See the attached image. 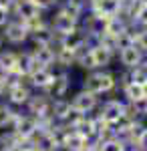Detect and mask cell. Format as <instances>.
I'll use <instances>...</instances> for the list:
<instances>
[{"label": "cell", "mask_w": 147, "mask_h": 151, "mask_svg": "<svg viewBox=\"0 0 147 151\" xmlns=\"http://www.w3.org/2000/svg\"><path fill=\"white\" fill-rule=\"evenodd\" d=\"M81 87L99 97H109L117 93V73L113 69H95L83 75Z\"/></svg>", "instance_id": "1"}, {"label": "cell", "mask_w": 147, "mask_h": 151, "mask_svg": "<svg viewBox=\"0 0 147 151\" xmlns=\"http://www.w3.org/2000/svg\"><path fill=\"white\" fill-rule=\"evenodd\" d=\"M6 81H8V89H6V95H4V101L10 103L12 107H16V109H24L26 103L30 101V97L34 95L32 87L28 85L26 79L18 77V75L6 77Z\"/></svg>", "instance_id": "2"}, {"label": "cell", "mask_w": 147, "mask_h": 151, "mask_svg": "<svg viewBox=\"0 0 147 151\" xmlns=\"http://www.w3.org/2000/svg\"><path fill=\"white\" fill-rule=\"evenodd\" d=\"M97 117L113 127L127 117V103L121 97H103L101 105L97 109Z\"/></svg>", "instance_id": "3"}, {"label": "cell", "mask_w": 147, "mask_h": 151, "mask_svg": "<svg viewBox=\"0 0 147 151\" xmlns=\"http://www.w3.org/2000/svg\"><path fill=\"white\" fill-rule=\"evenodd\" d=\"M48 20H50V28H53V32L57 36H65L68 32H73V30H77L81 26V20L79 16H75L73 12H68L67 8H63L61 4H58L55 10L48 14Z\"/></svg>", "instance_id": "4"}, {"label": "cell", "mask_w": 147, "mask_h": 151, "mask_svg": "<svg viewBox=\"0 0 147 151\" xmlns=\"http://www.w3.org/2000/svg\"><path fill=\"white\" fill-rule=\"evenodd\" d=\"M2 35H4L6 47H10V48H24V47H28V40H30V30H28L26 22L14 18V16L2 28Z\"/></svg>", "instance_id": "5"}, {"label": "cell", "mask_w": 147, "mask_h": 151, "mask_svg": "<svg viewBox=\"0 0 147 151\" xmlns=\"http://www.w3.org/2000/svg\"><path fill=\"white\" fill-rule=\"evenodd\" d=\"M50 105H53V99L46 93H38L34 91V95L30 97V101L26 103L24 111L30 113L32 117H36L40 121V127H50L55 121L50 119Z\"/></svg>", "instance_id": "6"}, {"label": "cell", "mask_w": 147, "mask_h": 151, "mask_svg": "<svg viewBox=\"0 0 147 151\" xmlns=\"http://www.w3.org/2000/svg\"><path fill=\"white\" fill-rule=\"evenodd\" d=\"M71 105H73L75 111H79L83 115H93V113H97V109L101 105V97L79 87L75 93L71 95Z\"/></svg>", "instance_id": "7"}, {"label": "cell", "mask_w": 147, "mask_h": 151, "mask_svg": "<svg viewBox=\"0 0 147 151\" xmlns=\"http://www.w3.org/2000/svg\"><path fill=\"white\" fill-rule=\"evenodd\" d=\"M10 129H12V131H14V133H16V135H18L22 141H30L34 135H36V131L40 129V121H38L36 117H32L30 113H26L24 109H20Z\"/></svg>", "instance_id": "8"}, {"label": "cell", "mask_w": 147, "mask_h": 151, "mask_svg": "<svg viewBox=\"0 0 147 151\" xmlns=\"http://www.w3.org/2000/svg\"><path fill=\"white\" fill-rule=\"evenodd\" d=\"M71 89H73V77H71V70L57 69V67H55V79H53V83H50V87L46 89V95H48L50 99L71 97Z\"/></svg>", "instance_id": "9"}, {"label": "cell", "mask_w": 147, "mask_h": 151, "mask_svg": "<svg viewBox=\"0 0 147 151\" xmlns=\"http://www.w3.org/2000/svg\"><path fill=\"white\" fill-rule=\"evenodd\" d=\"M91 45V36L87 35V30L79 26L77 30H73V32H68L65 36H58L57 40V47H63V48H68V50H73L77 57H79V52H83L85 48Z\"/></svg>", "instance_id": "10"}, {"label": "cell", "mask_w": 147, "mask_h": 151, "mask_svg": "<svg viewBox=\"0 0 147 151\" xmlns=\"http://www.w3.org/2000/svg\"><path fill=\"white\" fill-rule=\"evenodd\" d=\"M143 58H145V52L137 47V45H131V47L121 48V50L117 52L115 60L119 63V67H121V69L133 70V69H137V67H141V65H143Z\"/></svg>", "instance_id": "11"}, {"label": "cell", "mask_w": 147, "mask_h": 151, "mask_svg": "<svg viewBox=\"0 0 147 151\" xmlns=\"http://www.w3.org/2000/svg\"><path fill=\"white\" fill-rule=\"evenodd\" d=\"M123 4L125 0H91L89 12L105 16V18H113V16H119L123 12Z\"/></svg>", "instance_id": "12"}, {"label": "cell", "mask_w": 147, "mask_h": 151, "mask_svg": "<svg viewBox=\"0 0 147 151\" xmlns=\"http://www.w3.org/2000/svg\"><path fill=\"white\" fill-rule=\"evenodd\" d=\"M10 12H12L14 18H18V20H22V22H26V24L45 14L43 10H38V6L34 4L32 0H14Z\"/></svg>", "instance_id": "13"}, {"label": "cell", "mask_w": 147, "mask_h": 151, "mask_svg": "<svg viewBox=\"0 0 147 151\" xmlns=\"http://www.w3.org/2000/svg\"><path fill=\"white\" fill-rule=\"evenodd\" d=\"M50 127H40L36 131V135L28 141L32 147H36V151H61L58 141H57V137H55V133H53Z\"/></svg>", "instance_id": "14"}, {"label": "cell", "mask_w": 147, "mask_h": 151, "mask_svg": "<svg viewBox=\"0 0 147 151\" xmlns=\"http://www.w3.org/2000/svg\"><path fill=\"white\" fill-rule=\"evenodd\" d=\"M53 79H55V69H50V67H38L32 75L26 77V81L32 87V91H38V93H46V89L50 87Z\"/></svg>", "instance_id": "15"}, {"label": "cell", "mask_w": 147, "mask_h": 151, "mask_svg": "<svg viewBox=\"0 0 147 151\" xmlns=\"http://www.w3.org/2000/svg\"><path fill=\"white\" fill-rule=\"evenodd\" d=\"M38 67H40V65L36 63V58H34L30 47L18 48V63H16V75H18V77L26 79V77L32 75Z\"/></svg>", "instance_id": "16"}, {"label": "cell", "mask_w": 147, "mask_h": 151, "mask_svg": "<svg viewBox=\"0 0 147 151\" xmlns=\"http://www.w3.org/2000/svg\"><path fill=\"white\" fill-rule=\"evenodd\" d=\"M73 111H75V109H73V105H71V97L53 99V105H50V119H53L55 123L65 125Z\"/></svg>", "instance_id": "17"}, {"label": "cell", "mask_w": 147, "mask_h": 151, "mask_svg": "<svg viewBox=\"0 0 147 151\" xmlns=\"http://www.w3.org/2000/svg\"><path fill=\"white\" fill-rule=\"evenodd\" d=\"M16 63H18V48L4 47L0 50V75L4 77L16 75Z\"/></svg>", "instance_id": "18"}, {"label": "cell", "mask_w": 147, "mask_h": 151, "mask_svg": "<svg viewBox=\"0 0 147 151\" xmlns=\"http://www.w3.org/2000/svg\"><path fill=\"white\" fill-rule=\"evenodd\" d=\"M34 58L40 67H50L55 69L57 65V45H50V47H30Z\"/></svg>", "instance_id": "19"}, {"label": "cell", "mask_w": 147, "mask_h": 151, "mask_svg": "<svg viewBox=\"0 0 147 151\" xmlns=\"http://www.w3.org/2000/svg\"><path fill=\"white\" fill-rule=\"evenodd\" d=\"M117 93L121 95V99H123L125 103H133L137 99H141V97H145V91H143V85H139V83H125L123 87H119V91Z\"/></svg>", "instance_id": "20"}, {"label": "cell", "mask_w": 147, "mask_h": 151, "mask_svg": "<svg viewBox=\"0 0 147 151\" xmlns=\"http://www.w3.org/2000/svg\"><path fill=\"white\" fill-rule=\"evenodd\" d=\"M18 111H20V109H16V107H12L10 103H6L4 99H0V131L12 127V123H14V119L18 115Z\"/></svg>", "instance_id": "21"}, {"label": "cell", "mask_w": 147, "mask_h": 151, "mask_svg": "<svg viewBox=\"0 0 147 151\" xmlns=\"http://www.w3.org/2000/svg\"><path fill=\"white\" fill-rule=\"evenodd\" d=\"M22 143H26V141H22L12 129H4V131H0V149H12L16 151Z\"/></svg>", "instance_id": "22"}, {"label": "cell", "mask_w": 147, "mask_h": 151, "mask_svg": "<svg viewBox=\"0 0 147 151\" xmlns=\"http://www.w3.org/2000/svg\"><path fill=\"white\" fill-rule=\"evenodd\" d=\"M127 115L139 119V121H147V97H141L133 103H127Z\"/></svg>", "instance_id": "23"}, {"label": "cell", "mask_w": 147, "mask_h": 151, "mask_svg": "<svg viewBox=\"0 0 147 151\" xmlns=\"http://www.w3.org/2000/svg\"><path fill=\"white\" fill-rule=\"evenodd\" d=\"M97 147L99 151H127V143L121 137H107V139L97 141Z\"/></svg>", "instance_id": "24"}, {"label": "cell", "mask_w": 147, "mask_h": 151, "mask_svg": "<svg viewBox=\"0 0 147 151\" xmlns=\"http://www.w3.org/2000/svg\"><path fill=\"white\" fill-rule=\"evenodd\" d=\"M32 2L38 6V10H43L45 14L53 12V10L58 6V4H61V0H32Z\"/></svg>", "instance_id": "25"}, {"label": "cell", "mask_w": 147, "mask_h": 151, "mask_svg": "<svg viewBox=\"0 0 147 151\" xmlns=\"http://www.w3.org/2000/svg\"><path fill=\"white\" fill-rule=\"evenodd\" d=\"M135 45L147 55V30H143V28H135Z\"/></svg>", "instance_id": "26"}, {"label": "cell", "mask_w": 147, "mask_h": 151, "mask_svg": "<svg viewBox=\"0 0 147 151\" xmlns=\"http://www.w3.org/2000/svg\"><path fill=\"white\" fill-rule=\"evenodd\" d=\"M12 18V12L10 8H4V6H0V30L8 24V20Z\"/></svg>", "instance_id": "27"}, {"label": "cell", "mask_w": 147, "mask_h": 151, "mask_svg": "<svg viewBox=\"0 0 147 151\" xmlns=\"http://www.w3.org/2000/svg\"><path fill=\"white\" fill-rule=\"evenodd\" d=\"M6 89H8V81H6V77H4V75H0V99H4Z\"/></svg>", "instance_id": "28"}, {"label": "cell", "mask_w": 147, "mask_h": 151, "mask_svg": "<svg viewBox=\"0 0 147 151\" xmlns=\"http://www.w3.org/2000/svg\"><path fill=\"white\" fill-rule=\"evenodd\" d=\"M79 151H99V147H97V143L89 141V143H85V145H83V147H81Z\"/></svg>", "instance_id": "29"}, {"label": "cell", "mask_w": 147, "mask_h": 151, "mask_svg": "<svg viewBox=\"0 0 147 151\" xmlns=\"http://www.w3.org/2000/svg\"><path fill=\"white\" fill-rule=\"evenodd\" d=\"M16 151H36V147H32V145L26 141V143H22V145H20V147H18Z\"/></svg>", "instance_id": "30"}, {"label": "cell", "mask_w": 147, "mask_h": 151, "mask_svg": "<svg viewBox=\"0 0 147 151\" xmlns=\"http://www.w3.org/2000/svg\"><path fill=\"white\" fill-rule=\"evenodd\" d=\"M6 47V42H4V35H2V30H0V50Z\"/></svg>", "instance_id": "31"}, {"label": "cell", "mask_w": 147, "mask_h": 151, "mask_svg": "<svg viewBox=\"0 0 147 151\" xmlns=\"http://www.w3.org/2000/svg\"><path fill=\"white\" fill-rule=\"evenodd\" d=\"M139 28H143V30H147V18L143 20V22H141V26H139Z\"/></svg>", "instance_id": "32"}, {"label": "cell", "mask_w": 147, "mask_h": 151, "mask_svg": "<svg viewBox=\"0 0 147 151\" xmlns=\"http://www.w3.org/2000/svg\"><path fill=\"white\" fill-rule=\"evenodd\" d=\"M135 2H139V4H143V6H147V0H135Z\"/></svg>", "instance_id": "33"}, {"label": "cell", "mask_w": 147, "mask_h": 151, "mask_svg": "<svg viewBox=\"0 0 147 151\" xmlns=\"http://www.w3.org/2000/svg\"><path fill=\"white\" fill-rule=\"evenodd\" d=\"M143 91H145V97H147V81L143 83Z\"/></svg>", "instance_id": "34"}, {"label": "cell", "mask_w": 147, "mask_h": 151, "mask_svg": "<svg viewBox=\"0 0 147 151\" xmlns=\"http://www.w3.org/2000/svg\"><path fill=\"white\" fill-rule=\"evenodd\" d=\"M143 67L147 69V55H145V58H143Z\"/></svg>", "instance_id": "35"}, {"label": "cell", "mask_w": 147, "mask_h": 151, "mask_svg": "<svg viewBox=\"0 0 147 151\" xmlns=\"http://www.w3.org/2000/svg\"><path fill=\"white\" fill-rule=\"evenodd\" d=\"M0 151H12V149H0Z\"/></svg>", "instance_id": "36"}, {"label": "cell", "mask_w": 147, "mask_h": 151, "mask_svg": "<svg viewBox=\"0 0 147 151\" xmlns=\"http://www.w3.org/2000/svg\"><path fill=\"white\" fill-rule=\"evenodd\" d=\"M87 2H91V0H87Z\"/></svg>", "instance_id": "37"}]
</instances>
